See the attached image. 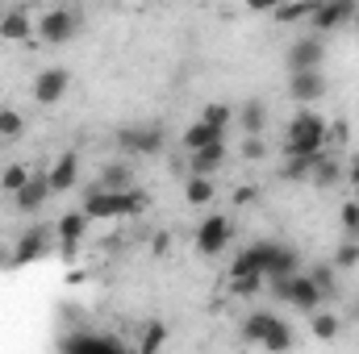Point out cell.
Here are the masks:
<instances>
[{
	"label": "cell",
	"mask_w": 359,
	"mask_h": 354,
	"mask_svg": "<svg viewBox=\"0 0 359 354\" xmlns=\"http://www.w3.org/2000/svg\"><path fill=\"white\" fill-rule=\"evenodd\" d=\"M151 196L142 187H104V183H88L80 196V208L88 213V221H126L147 213Z\"/></svg>",
	"instance_id": "1"
},
{
	"label": "cell",
	"mask_w": 359,
	"mask_h": 354,
	"mask_svg": "<svg viewBox=\"0 0 359 354\" xmlns=\"http://www.w3.org/2000/svg\"><path fill=\"white\" fill-rule=\"evenodd\" d=\"M326 142H330V117H322L313 104H301L288 121L280 159H313V155L326 150Z\"/></svg>",
	"instance_id": "2"
},
{
	"label": "cell",
	"mask_w": 359,
	"mask_h": 354,
	"mask_svg": "<svg viewBox=\"0 0 359 354\" xmlns=\"http://www.w3.org/2000/svg\"><path fill=\"white\" fill-rule=\"evenodd\" d=\"M271 296L284 300V304H292L297 313H313V309L326 304V296H322V288L309 279V271H305V275H301V271H292V275H271Z\"/></svg>",
	"instance_id": "3"
},
{
	"label": "cell",
	"mask_w": 359,
	"mask_h": 354,
	"mask_svg": "<svg viewBox=\"0 0 359 354\" xmlns=\"http://www.w3.org/2000/svg\"><path fill=\"white\" fill-rule=\"evenodd\" d=\"M80 13L76 8H46L38 21H34V34L46 42V46H63V42H72L76 34H80Z\"/></svg>",
	"instance_id": "4"
},
{
	"label": "cell",
	"mask_w": 359,
	"mask_h": 354,
	"mask_svg": "<svg viewBox=\"0 0 359 354\" xmlns=\"http://www.w3.org/2000/svg\"><path fill=\"white\" fill-rule=\"evenodd\" d=\"M163 142H168V134H163L159 121H142V125L117 129V146L126 155H163Z\"/></svg>",
	"instance_id": "5"
},
{
	"label": "cell",
	"mask_w": 359,
	"mask_h": 354,
	"mask_svg": "<svg viewBox=\"0 0 359 354\" xmlns=\"http://www.w3.org/2000/svg\"><path fill=\"white\" fill-rule=\"evenodd\" d=\"M230 238H234V221L226 217V213H209L201 225H196V255H205V259H213V255H222L226 246H230Z\"/></svg>",
	"instance_id": "6"
},
{
	"label": "cell",
	"mask_w": 359,
	"mask_h": 354,
	"mask_svg": "<svg viewBox=\"0 0 359 354\" xmlns=\"http://www.w3.org/2000/svg\"><path fill=\"white\" fill-rule=\"evenodd\" d=\"M359 0H318V8H313V29L318 34H334V29H343V25H351V17H355Z\"/></svg>",
	"instance_id": "7"
},
{
	"label": "cell",
	"mask_w": 359,
	"mask_h": 354,
	"mask_svg": "<svg viewBox=\"0 0 359 354\" xmlns=\"http://www.w3.org/2000/svg\"><path fill=\"white\" fill-rule=\"evenodd\" d=\"M46 250H50V229H46L42 221H38V225H25L21 238H17V246H13V267L38 263Z\"/></svg>",
	"instance_id": "8"
},
{
	"label": "cell",
	"mask_w": 359,
	"mask_h": 354,
	"mask_svg": "<svg viewBox=\"0 0 359 354\" xmlns=\"http://www.w3.org/2000/svg\"><path fill=\"white\" fill-rule=\"evenodd\" d=\"M67 88H72V71L67 67H46V71H38L34 76V100L38 104H59L63 96H67Z\"/></svg>",
	"instance_id": "9"
},
{
	"label": "cell",
	"mask_w": 359,
	"mask_h": 354,
	"mask_svg": "<svg viewBox=\"0 0 359 354\" xmlns=\"http://www.w3.org/2000/svg\"><path fill=\"white\" fill-rule=\"evenodd\" d=\"M55 234H59V250H63V259H76V250H80V242H84V234H88V213H84V208L63 213L59 225H55Z\"/></svg>",
	"instance_id": "10"
},
{
	"label": "cell",
	"mask_w": 359,
	"mask_h": 354,
	"mask_svg": "<svg viewBox=\"0 0 359 354\" xmlns=\"http://www.w3.org/2000/svg\"><path fill=\"white\" fill-rule=\"evenodd\" d=\"M322 59H326V46H322V34H309V38H297V42L288 46V67H292V71H313V67H322Z\"/></svg>",
	"instance_id": "11"
},
{
	"label": "cell",
	"mask_w": 359,
	"mask_h": 354,
	"mask_svg": "<svg viewBox=\"0 0 359 354\" xmlns=\"http://www.w3.org/2000/svg\"><path fill=\"white\" fill-rule=\"evenodd\" d=\"M288 96H292L297 104H318V100L326 96V76H322V67H313V71H292Z\"/></svg>",
	"instance_id": "12"
},
{
	"label": "cell",
	"mask_w": 359,
	"mask_h": 354,
	"mask_svg": "<svg viewBox=\"0 0 359 354\" xmlns=\"http://www.w3.org/2000/svg\"><path fill=\"white\" fill-rule=\"evenodd\" d=\"M46 183H50V192H72V187H80V155H76V150H63V155L50 163Z\"/></svg>",
	"instance_id": "13"
},
{
	"label": "cell",
	"mask_w": 359,
	"mask_h": 354,
	"mask_svg": "<svg viewBox=\"0 0 359 354\" xmlns=\"http://www.w3.org/2000/svg\"><path fill=\"white\" fill-rule=\"evenodd\" d=\"M50 196H55V192H50V183H46V171H42V176H29L17 192H13V204H17V213H38Z\"/></svg>",
	"instance_id": "14"
},
{
	"label": "cell",
	"mask_w": 359,
	"mask_h": 354,
	"mask_svg": "<svg viewBox=\"0 0 359 354\" xmlns=\"http://www.w3.org/2000/svg\"><path fill=\"white\" fill-rule=\"evenodd\" d=\"M222 163H226V142L222 138L209 142V146H201V150H188V171L192 176H217Z\"/></svg>",
	"instance_id": "15"
},
{
	"label": "cell",
	"mask_w": 359,
	"mask_h": 354,
	"mask_svg": "<svg viewBox=\"0 0 359 354\" xmlns=\"http://www.w3.org/2000/svg\"><path fill=\"white\" fill-rule=\"evenodd\" d=\"M34 34V17L25 8H8L0 13V42H25Z\"/></svg>",
	"instance_id": "16"
},
{
	"label": "cell",
	"mask_w": 359,
	"mask_h": 354,
	"mask_svg": "<svg viewBox=\"0 0 359 354\" xmlns=\"http://www.w3.org/2000/svg\"><path fill=\"white\" fill-rule=\"evenodd\" d=\"M343 163H339V155H330V150H322L318 155V163H313V171H309V183L318 187V192H326V187H334L339 179H343Z\"/></svg>",
	"instance_id": "17"
},
{
	"label": "cell",
	"mask_w": 359,
	"mask_h": 354,
	"mask_svg": "<svg viewBox=\"0 0 359 354\" xmlns=\"http://www.w3.org/2000/svg\"><path fill=\"white\" fill-rule=\"evenodd\" d=\"M276 321H280L276 313L259 309V313H251V317L243 321V330H238V334H243V342H247V346H264V338L271 334V325H276Z\"/></svg>",
	"instance_id": "18"
},
{
	"label": "cell",
	"mask_w": 359,
	"mask_h": 354,
	"mask_svg": "<svg viewBox=\"0 0 359 354\" xmlns=\"http://www.w3.org/2000/svg\"><path fill=\"white\" fill-rule=\"evenodd\" d=\"M313 8H318V0H284V4L271 8V17H276L280 25H301V21L313 17Z\"/></svg>",
	"instance_id": "19"
},
{
	"label": "cell",
	"mask_w": 359,
	"mask_h": 354,
	"mask_svg": "<svg viewBox=\"0 0 359 354\" xmlns=\"http://www.w3.org/2000/svg\"><path fill=\"white\" fill-rule=\"evenodd\" d=\"M213 196H217L213 176H192L188 183H184V200H188L192 208H209V204H213Z\"/></svg>",
	"instance_id": "20"
},
{
	"label": "cell",
	"mask_w": 359,
	"mask_h": 354,
	"mask_svg": "<svg viewBox=\"0 0 359 354\" xmlns=\"http://www.w3.org/2000/svg\"><path fill=\"white\" fill-rule=\"evenodd\" d=\"M63 351H109V354H117L121 342L109 338V334H76V338H63Z\"/></svg>",
	"instance_id": "21"
},
{
	"label": "cell",
	"mask_w": 359,
	"mask_h": 354,
	"mask_svg": "<svg viewBox=\"0 0 359 354\" xmlns=\"http://www.w3.org/2000/svg\"><path fill=\"white\" fill-rule=\"evenodd\" d=\"M309 317H313V321H309V330H313V338H318V342H334V338H339V330H343V317H339V313L313 309Z\"/></svg>",
	"instance_id": "22"
},
{
	"label": "cell",
	"mask_w": 359,
	"mask_h": 354,
	"mask_svg": "<svg viewBox=\"0 0 359 354\" xmlns=\"http://www.w3.org/2000/svg\"><path fill=\"white\" fill-rule=\"evenodd\" d=\"M238 125H243V134H264V125H268V104H264V100H247V104L238 108Z\"/></svg>",
	"instance_id": "23"
},
{
	"label": "cell",
	"mask_w": 359,
	"mask_h": 354,
	"mask_svg": "<svg viewBox=\"0 0 359 354\" xmlns=\"http://www.w3.org/2000/svg\"><path fill=\"white\" fill-rule=\"evenodd\" d=\"M292 271H301V255H297L292 246L276 242V250H271V263H268V279H271V275H292Z\"/></svg>",
	"instance_id": "24"
},
{
	"label": "cell",
	"mask_w": 359,
	"mask_h": 354,
	"mask_svg": "<svg viewBox=\"0 0 359 354\" xmlns=\"http://www.w3.org/2000/svg\"><path fill=\"white\" fill-rule=\"evenodd\" d=\"M217 138H222V134H217L209 121H201V117H196V121L184 129V138H180V142H184V150H201V146H209V142H217Z\"/></svg>",
	"instance_id": "25"
},
{
	"label": "cell",
	"mask_w": 359,
	"mask_h": 354,
	"mask_svg": "<svg viewBox=\"0 0 359 354\" xmlns=\"http://www.w3.org/2000/svg\"><path fill=\"white\" fill-rule=\"evenodd\" d=\"M96 183H104V187H134V171H130V163H104V171Z\"/></svg>",
	"instance_id": "26"
},
{
	"label": "cell",
	"mask_w": 359,
	"mask_h": 354,
	"mask_svg": "<svg viewBox=\"0 0 359 354\" xmlns=\"http://www.w3.org/2000/svg\"><path fill=\"white\" fill-rule=\"evenodd\" d=\"M21 134H25V117H21L13 104H4V108H0V138H4V142H17Z\"/></svg>",
	"instance_id": "27"
},
{
	"label": "cell",
	"mask_w": 359,
	"mask_h": 354,
	"mask_svg": "<svg viewBox=\"0 0 359 354\" xmlns=\"http://www.w3.org/2000/svg\"><path fill=\"white\" fill-rule=\"evenodd\" d=\"M264 271H243V275H230V292L234 296H255L259 288H264Z\"/></svg>",
	"instance_id": "28"
},
{
	"label": "cell",
	"mask_w": 359,
	"mask_h": 354,
	"mask_svg": "<svg viewBox=\"0 0 359 354\" xmlns=\"http://www.w3.org/2000/svg\"><path fill=\"white\" fill-rule=\"evenodd\" d=\"M334 275H339V267H334V263H313V267H309V279L322 288V296H326V300L339 292V288H334Z\"/></svg>",
	"instance_id": "29"
},
{
	"label": "cell",
	"mask_w": 359,
	"mask_h": 354,
	"mask_svg": "<svg viewBox=\"0 0 359 354\" xmlns=\"http://www.w3.org/2000/svg\"><path fill=\"white\" fill-rule=\"evenodd\" d=\"M163 342H168V325H163V321H151V325L142 330V338H138V351H142V354H155Z\"/></svg>",
	"instance_id": "30"
},
{
	"label": "cell",
	"mask_w": 359,
	"mask_h": 354,
	"mask_svg": "<svg viewBox=\"0 0 359 354\" xmlns=\"http://www.w3.org/2000/svg\"><path fill=\"white\" fill-rule=\"evenodd\" d=\"M339 221H343V238H359V196L343 200V208H339Z\"/></svg>",
	"instance_id": "31"
},
{
	"label": "cell",
	"mask_w": 359,
	"mask_h": 354,
	"mask_svg": "<svg viewBox=\"0 0 359 354\" xmlns=\"http://www.w3.org/2000/svg\"><path fill=\"white\" fill-rule=\"evenodd\" d=\"M230 117H234V108H230V104H205V108H201V121H209L217 134H226Z\"/></svg>",
	"instance_id": "32"
},
{
	"label": "cell",
	"mask_w": 359,
	"mask_h": 354,
	"mask_svg": "<svg viewBox=\"0 0 359 354\" xmlns=\"http://www.w3.org/2000/svg\"><path fill=\"white\" fill-rule=\"evenodd\" d=\"M330 263L339 267V271H347V267H359V238H343Z\"/></svg>",
	"instance_id": "33"
},
{
	"label": "cell",
	"mask_w": 359,
	"mask_h": 354,
	"mask_svg": "<svg viewBox=\"0 0 359 354\" xmlns=\"http://www.w3.org/2000/svg\"><path fill=\"white\" fill-rule=\"evenodd\" d=\"M288 346H292V330H288L284 321H276L271 334L264 338V351H288Z\"/></svg>",
	"instance_id": "34"
},
{
	"label": "cell",
	"mask_w": 359,
	"mask_h": 354,
	"mask_svg": "<svg viewBox=\"0 0 359 354\" xmlns=\"http://www.w3.org/2000/svg\"><path fill=\"white\" fill-rule=\"evenodd\" d=\"M25 179H29V171H25V167H21V163H8V167H4V171H0V187H4V192H8V196H13V192H17V187H21V183H25Z\"/></svg>",
	"instance_id": "35"
},
{
	"label": "cell",
	"mask_w": 359,
	"mask_h": 354,
	"mask_svg": "<svg viewBox=\"0 0 359 354\" xmlns=\"http://www.w3.org/2000/svg\"><path fill=\"white\" fill-rule=\"evenodd\" d=\"M243 159H251V163L264 159V138H259V134H247V138H243Z\"/></svg>",
	"instance_id": "36"
},
{
	"label": "cell",
	"mask_w": 359,
	"mask_h": 354,
	"mask_svg": "<svg viewBox=\"0 0 359 354\" xmlns=\"http://www.w3.org/2000/svg\"><path fill=\"white\" fill-rule=\"evenodd\" d=\"M151 250H155V259H163V255L172 250V238H168V234H159V238L151 242Z\"/></svg>",
	"instance_id": "37"
},
{
	"label": "cell",
	"mask_w": 359,
	"mask_h": 354,
	"mask_svg": "<svg viewBox=\"0 0 359 354\" xmlns=\"http://www.w3.org/2000/svg\"><path fill=\"white\" fill-rule=\"evenodd\" d=\"M276 4H284V0H247V8H251V13H271Z\"/></svg>",
	"instance_id": "38"
},
{
	"label": "cell",
	"mask_w": 359,
	"mask_h": 354,
	"mask_svg": "<svg viewBox=\"0 0 359 354\" xmlns=\"http://www.w3.org/2000/svg\"><path fill=\"white\" fill-rule=\"evenodd\" d=\"M330 138H334V142H347V138H351V125L334 121V125H330Z\"/></svg>",
	"instance_id": "39"
},
{
	"label": "cell",
	"mask_w": 359,
	"mask_h": 354,
	"mask_svg": "<svg viewBox=\"0 0 359 354\" xmlns=\"http://www.w3.org/2000/svg\"><path fill=\"white\" fill-rule=\"evenodd\" d=\"M251 200H255V187H251V183H243V187L234 192V204H251Z\"/></svg>",
	"instance_id": "40"
},
{
	"label": "cell",
	"mask_w": 359,
	"mask_h": 354,
	"mask_svg": "<svg viewBox=\"0 0 359 354\" xmlns=\"http://www.w3.org/2000/svg\"><path fill=\"white\" fill-rule=\"evenodd\" d=\"M343 176H347V187H355V183H359V159L347 167V171H343Z\"/></svg>",
	"instance_id": "41"
},
{
	"label": "cell",
	"mask_w": 359,
	"mask_h": 354,
	"mask_svg": "<svg viewBox=\"0 0 359 354\" xmlns=\"http://www.w3.org/2000/svg\"><path fill=\"white\" fill-rule=\"evenodd\" d=\"M351 25H355V34H359V8H355V17H351Z\"/></svg>",
	"instance_id": "42"
},
{
	"label": "cell",
	"mask_w": 359,
	"mask_h": 354,
	"mask_svg": "<svg viewBox=\"0 0 359 354\" xmlns=\"http://www.w3.org/2000/svg\"><path fill=\"white\" fill-rule=\"evenodd\" d=\"M355 196H359V183H355Z\"/></svg>",
	"instance_id": "43"
}]
</instances>
